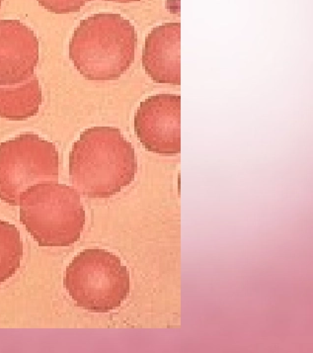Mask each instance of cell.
<instances>
[{"label":"cell","mask_w":313,"mask_h":353,"mask_svg":"<svg viewBox=\"0 0 313 353\" xmlns=\"http://www.w3.org/2000/svg\"><path fill=\"white\" fill-rule=\"evenodd\" d=\"M2 1H3V0H0V8H1Z\"/></svg>","instance_id":"obj_13"},{"label":"cell","mask_w":313,"mask_h":353,"mask_svg":"<svg viewBox=\"0 0 313 353\" xmlns=\"http://www.w3.org/2000/svg\"><path fill=\"white\" fill-rule=\"evenodd\" d=\"M43 102L37 75L24 83L0 85V118L24 121L37 115Z\"/></svg>","instance_id":"obj_9"},{"label":"cell","mask_w":313,"mask_h":353,"mask_svg":"<svg viewBox=\"0 0 313 353\" xmlns=\"http://www.w3.org/2000/svg\"><path fill=\"white\" fill-rule=\"evenodd\" d=\"M37 36L19 20H0V85H14L35 74Z\"/></svg>","instance_id":"obj_7"},{"label":"cell","mask_w":313,"mask_h":353,"mask_svg":"<svg viewBox=\"0 0 313 353\" xmlns=\"http://www.w3.org/2000/svg\"><path fill=\"white\" fill-rule=\"evenodd\" d=\"M20 221L40 247H69L80 239L85 211L76 188L47 181L20 195Z\"/></svg>","instance_id":"obj_3"},{"label":"cell","mask_w":313,"mask_h":353,"mask_svg":"<svg viewBox=\"0 0 313 353\" xmlns=\"http://www.w3.org/2000/svg\"><path fill=\"white\" fill-rule=\"evenodd\" d=\"M42 8L54 14H69L79 12L92 0H37Z\"/></svg>","instance_id":"obj_11"},{"label":"cell","mask_w":313,"mask_h":353,"mask_svg":"<svg viewBox=\"0 0 313 353\" xmlns=\"http://www.w3.org/2000/svg\"><path fill=\"white\" fill-rule=\"evenodd\" d=\"M133 145L113 127L85 130L72 145L69 175L76 191L90 199H107L135 181Z\"/></svg>","instance_id":"obj_1"},{"label":"cell","mask_w":313,"mask_h":353,"mask_svg":"<svg viewBox=\"0 0 313 353\" xmlns=\"http://www.w3.org/2000/svg\"><path fill=\"white\" fill-rule=\"evenodd\" d=\"M65 289L77 306L90 313L119 308L130 294V274L121 259L101 248L83 250L67 266Z\"/></svg>","instance_id":"obj_4"},{"label":"cell","mask_w":313,"mask_h":353,"mask_svg":"<svg viewBox=\"0 0 313 353\" xmlns=\"http://www.w3.org/2000/svg\"><path fill=\"white\" fill-rule=\"evenodd\" d=\"M106 1L116 2V3H133V2L140 1V0H106Z\"/></svg>","instance_id":"obj_12"},{"label":"cell","mask_w":313,"mask_h":353,"mask_svg":"<svg viewBox=\"0 0 313 353\" xmlns=\"http://www.w3.org/2000/svg\"><path fill=\"white\" fill-rule=\"evenodd\" d=\"M138 36L128 19L99 13L83 20L69 42V58L88 81L104 83L121 77L135 61Z\"/></svg>","instance_id":"obj_2"},{"label":"cell","mask_w":313,"mask_h":353,"mask_svg":"<svg viewBox=\"0 0 313 353\" xmlns=\"http://www.w3.org/2000/svg\"><path fill=\"white\" fill-rule=\"evenodd\" d=\"M58 152L53 143L23 134L0 143V200L19 206L20 195L41 182L58 181Z\"/></svg>","instance_id":"obj_5"},{"label":"cell","mask_w":313,"mask_h":353,"mask_svg":"<svg viewBox=\"0 0 313 353\" xmlns=\"http://www.w3.org/2000/svg\"><path fill=\"white\" fill-rule=\"evenodd\" d=\"M180 23H165L147 35L142 50V67L153 83L180 85Z\"/></svg>","instance_id":"obj_8"},{"label":"cell","mask_w":313,"mask_h":353,"mask_svg":"<svg viewBox=\"0 0 313 353\" xmlns=\"http://www.w3.org/2000/svg\"><path fill=\"white\" fill-rule=\"evenodd\" d=\"M23 257V243L14 225L0 221V284L19 270Z\"/></svg>","instance_id":"obj_10"},{"label":"cell","mask_w":313,"mask_h":353,"mask_svg":"<svg viewBox=\"0 0 313 353\" xmlns=\"http://www.w3.org/2000/svg\"><path fill=\"white\" fill-rule=\"evenodd\" d=\"M135 132L145 149L162 156L181 152V97L161 93L140 104Z\"/></svg>","instance_id":"obj_6"}]
</instances>
